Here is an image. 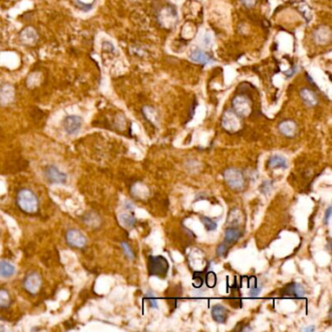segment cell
I'll return each mask as SVG.
<instances>
[{"label":"cell","instance_id":"obj_16","mask_svg":"<svg viewBox=\"0 0 332 332\" xmlns=\"http://www.w3.org/2000/svg\"><path fill=\"white\" fill-rule=\"evenodd\" d=\"M190 60L196 64H200L204 66L209 65L213 62V59L211 58V56H209L207 53H205L201 49L193 50L190 54Z\"/></svg>","mask_w":332,"mask_h":332},{"label":"cell","instance_id":"obj_19","mask_svg":"<svg viewBox=\"0 0 332 332\" xmlns=\"http://www.w3.org/2000/svg\"><path fill=\"white\" fill-rule=\"evenodd\" d=\"M212 316H213V318H214V320L216 323L223 324L227 320L228 313H227V310L224 306H222L220 304H216L212 309Z\"/></svg>","mask_w":332,"mask_h":332},{"label":"cell","instance_id":"obj_11","mask_svg":"<svg viewBox=\"0 0 332 332\" xmlns=\"http://www.w3.org/2000/svg\"><path fill=\"white\" fill-rule=\"evenodd\" d=\"M63 125L65 132L70 136H73L78 134L82 129L83 119L78 115H69L64 120Z\"/></svg>","mask_w":332,"mask_h":332},{"label":"cell","instance_id":"obj_17","mask_svg":"<svg viewBox=\"0 0 332 332\" xmlns=\"http://www.w3.org/2000/svg\"><path fill=\"white\" fill-rule=\"evenodd\" d=\"M300 97L303 100L304 104L308 107H314L318 104V96L315 92H313L311 89L304 88L300 91Z\"/></svg>","mask_w":332,"mask_h":332},{"label":"cell","instance_id":"obj_22","mask_svg":"<svg viewBox=\"0 0 332 332\" xmlns=\"http://www.w3.org/2000/svg\"><path fill=\"white\" fill-rule=\"evenodd\" d=\"M119 220L121 224L127 228H133L136 225V218L131 214H121L119 215Z\"/></svg>","mask_w":332,"mask_h":332},{"label":"cell","instance_id":"obj_20","mask_svg":"<svg viewBox=\"0 0 332 332\" xmlns=\"http://www.w3.org/2000/svg\"><path fill=\"white\" fill-rule=\"evenodd\" d=\"M268 166L271 168H286L287 160L284 156L281 155H273L270 157L268 161Z\"/></svg>","mask_w":332,"mask_h":332},{"label":"cell","instance_id":"obj_15","mask_svg":"<svg viewBox=\"0 0 332 332\" xmlns=\"http://www.w3.org/2000/svg\"><path fill=\"white\" fill-rule=\"evenodd\" d=\"M284 296H290V297H296L301 298L305 295L306 291L303 285H299L297 283H292L290 285L285 286V289L282 291Z\"/></svg>","mask_w":332,"mask_h":332},{"label":"cell","instance_id":"obj_21","mask_svg":"<svg viewBox=\"0 0 332 332\" xmlns=\"http://www.w3.org/2000/svg\"><path fill=\"white\" fill-rule=\"evenodd\" d=\"M241 236L242 233L240 229H238L236 227H230L225 231V243L229 245L235 244Z\"/></svg>","mask_w":332,"mask_h":332},{"label":"cell","instance_id":"obj_14","mask_svg":"<svg viewBox=\"0 0 332 332\" xmlns=\"http://www.w3.org/2000/svg\"><path fill=\"white\" fill-rule=\"evenodd\" d=\"M279 132L286 138H293L297 132V125L292 120H284L278 126Z\"/></svg>","mask_w":332,"mask_h":332},{"label":"cell","instance_id":"obj_1","mask_svg":"<svg viewBox=\"0 0 332 332\" xmlns=\"http://www.w3.org/2000/svg\"><path fill=\"white\" fill-rule=\"evenodd\" d=\"M17 204L24 213L34 214L38 210L39 201L33 191L24 188L17 194Z\"/></svg>","mask_w":332,"mask_h":332},{"label":"cell","instance_id":"obj_28","mask_svg":"<svg viewBox=\"0 0 332 332\" xmlns=\"http://www.w3.org/2000/svg\"><path fill=\"white\" fill-rule=\"evenodd\" d=\"M145 297H146V299L149 301V304H150V307H151V308H158V301H157V299L154 297V295H153L152 292L148 291V292L146 293Z\"/></svg>","mask_w":332,"mask_h":332},{"label":"cell","instance_id":"obj_25","mask_svg":"<svg viewBox=\"0 0 332 332\" xmlns=\"http://www.w3.org/2000/svg\"><path fill=\"white\" fill-rule=\"evenodd\" d=\"M144 117L149 120L151 123H156L158 120V115L156 110L151 106H144L143 109Z\"/></svg>","mask_w":332,"mask_h":332},{"label":"cell","instance_id":"obj_26","mask_svg":"<svg viewBox=\"0 0 332 332\" xmlns=\"http://www.w3.org/2000/svg\"><path fill=\"white\" fill-rule=\"evenodd\" d=\"M202 223L204 224L205 228L208 230V231H214L216 228H217V224L216 222L214 221L213 219L207 217V216H201L200 217Z\"/></svg>","mask_w":332,"mask_h":332},{"label":"cell","instance_id":"obj_35","mask_svg":"<svg viewBox=\"0 0 332 332\" xmlns=\"http://www.w3.org/2000/svg\"><path fill=\"white\" fill-rule=\"evenodd\" d=\"M315 330H316V328H315V327H307V328H304V329H302L301 331L304 332H315Z\"/></svg>","mask_w":332,"mask_h":332},{"label":"cell","instance_id":"obj_12","mask_svg":"<svg viewBox=\"0 0 332 332\" xmlns=\"http://www.w3.org/2000/svg\"><path fill=\"white\" fill-rule=\"evenodd\" d=\"M16 98V89L9 83L0 85V105L7 106L14 102Z\"/></svg>","mask_w":332,"mask_h":332},{"label":"cell","instance_id":"obj_34","mask_svg":"<svg viewBox=\"0 0 332 332\" xmlns=\"http://www.w3.org/2000/svg\"><path fill=\"white\" fill-rule=\"evenodd\" d=\"M331 216H332V207H329L328 210L326 211V214H325V223L326 224H329Z\"/></svg>","mask_w":332,"mask_h":332},{"label":"cell","instance_id":"obj_18","mask_svg":"<svg viewBox=\"0 0 332 332\" xmlns=\"http://www.w3.org/2000/svg\"><path fill=\"white\" fill-rule=\"evenodd\" d=\"M17 272L16 267L9 261H0V278L9 279L13 277Z\"/></svg>","mask_w":332,"mask_h":332},{"label":"cell","instance_id":"obj_23","mask_svg":"<svg viewBox=\"0 0 332 332\" xmlns=\"http://www.w3.org/2000/svg\"><path fill=\"white\" fill-rule=\"evenodd\" d=\"M11 305V296L6 289H0V309L8 308Z\"/></svg>","mask_w":332,"mask_h":332},{"label":"cell","instance_id":"obj_9","mask_svg":"<svg viewBox=\"0 0 332 332\" xmlns=\"http://www.w3.org/2000/svg\"><path fill=\"white\" fill-rule=\"evenodd\" d=\"M42 285V278L39 273L31 272L29 273L24 281V286L25 290L30 294H36Z\"/></svg>","mask_w":332,"mask_h":332},{"label":"cell","instance_id":"obj_30","mask_svg":"<svg viewBox=\"0 0 332 332\" xmlns=\"http://www.w3.org/2000/svg\"><path fill=\"white\" fill-rule=\"evenodd\" d=\"M272 189V182L269 181V180H266L263 182V184L261 185L260 190L262 193L264 194H267L269 193L270 191Z\"/></svg>","mask_w":332,"mask_h":332},{"label":"cell","instance_id":"obj_2","mask_svg":"<svg viewBox=\"0 0 332 332\" xmlns=\"http://www.w3.org/2000/svg\"><path fill=\"white\" fill-rule=\"evenodd\" d=\"M168 268V263L163 256H150L148 259V272L150 276L166 277Z\"/></svg>","mask_w":332,"mask_h":332},{"label":"cell","instance_id":"obj_6","mask_svg":"<svg viewBox=\"0 0 332 332\" xmlns=\"http://www.w3.org/2000/svg\"><path fill=\"white\" fill-rule=\"evenodd\" d=\"M221 123H222V127L227 132H230V133H235L241 128L240 117L231 109H228L223 113Z\"/></svg>","mask_w":332,"mask_h":332},{"label":"cell","instance_id":"obj_32","mask_svg":"<svg viewBox=\"0 0 332 332\" xmlns=\"http://www.w3.org/2000/svg\"><path fill=\"white\" fill-rule=\"evenodd\" d=\"M261 289H262V285H259V286H257L256 285H253V286L251 287L250 291H249L250 296H251L252 298L257 297V296L259 295V293H260Z\"/></svg>","mask_w":332,"mask_h":332},{"label":"cell","instance_id":"obj_31","mask_svg":"<svg viewBox=\"0 0 332 332\" xmlns=\"http://www.w3.org/2000/svg\"><path fill=\"white\" fill-rule=\"evenodd\" d=\"M227 251H228V249H227V246H226L225 244H221V245H219V246L217 247V249H216V252H217V254H218L219 256H223V255H225V254L227 253Z\"/></svg>","mask_w":332,"mask_h":332},{"label":"cell","instance_id":"obj_8","mask_svg":"<svg viewBox=\"0 0 332 332\" xmlns=\"http://www.w3.org/2000/svg\"><path fill=\"white\" fill-rule=\"evenodd\" d=\"M19 39L24 46L32 47L38 42L39 34L33 26H25L21 30L19 34Z\"/></svg>","mask_w":332,"mask_h":332},{"label":"cell","instance_id":"obj_27","mask_svg":"<svg viewBox=\"0 0 332 332\" xmlns=\"http://www.w3.org/2000/svg\"><path fill=\"white\" fill-rule=\"evenodd\" d=\"M121 247H122V249H123L125 255H126L130 260H133V259L135 258V254H134V251H133L132 248L129 246V244L123 242V243L121 244Z\"/></svg>","mask_w":332,"mask_h":332},{"label":"cell","instance_id":"obj_24","mask_svg":"<svg viewBox=\"0 0 332 332\" xmlns=\"http://www.w3.org/2000/svg\"><path fill=\"white\" fill-rule=\"evenodd\" d=\"M242 221V214L240 213V211L237 209H234L229 215L228 218V222L231 225V227H237L241 224Z\"/></svg>","mask_w":332,"mask_h":332},{"label":"cell","instance_id":"obj_13","mask_svg":"<svg viewBox=\"0 0 332 332\" xmlns=\"http://www.w3.org/2000/svg\"><path fill=\"white\" fill-rule=\"evenodd\" d=\"M315 42L319 45L328 44L332 39V31L328 26H319L313 33Z\"/></svg>","mask_w":332,"mask_h":332},{"label":"cell","instance_id":"obj_33","mask_svg":"<svg viewBox=\"0 0 332 332\" xmlns=\"http://www.w3.org/2000/svg\"><path fill=\"white\" fill-rule=\"evenodd\" d=\"M257 0H241L243 5L247 8H252L256 4Z\"/></svg>","mask_w":332,"mask_h":332},{"label":"cell","instance_id":"obj_3","mask_svg":"<svg viewBox=\"0 0 332 332\" xmlns=\"http://www.w3.org/2000/svg\"><path fill=\"white\" fill-rule=\"evenodd\" d=\"M223 177L228 186L232 189L242 190L245 186L244 174L238 168L235 167L226 168L223 172Z\"/></svg>","mask_w":332,"mask_h":332},{"label":"cell","instance_id":"obj_4","mask_svg":"<svg viewBox=\"0 0 332 332\" xmlns=\"http://www.w3.org/2000/svg\"><path fill=\"white\" fill-rule=\"evenodd\" d=\"M232 107L239 117H247L251 112V102L246 95H236L232 100Z\"/></svg>","mask_w":332,"mask_h":332},{"label":"cell","instance_id":"obj_7","mask_svg":"<svg viewBox=\"0 0 332 332\" xmlns=\"http://www.w3.org/2000/svg\"><path fill=\"white\" fill-rule=\"evenodd\" d=\"M44 175L49 182L53 184H65L68 181V175L58 166H48L44 170Z\"/></svg>","mask_w":332,"mask_h":332},{"label":"cell","instance_id":"obj_5","mask_svg":"<svg viewBox=\"0 0 332 332\" xmlns=\"http://www.w3.org/2000/svg\"><path fill=\"white\" fill-rule=\"evenodd\" d=\"M158 22L165 28H171L177 23V13L172 7H164L158 14Z\"/></svg>","mask_w":332,"mask_h":332},{"label":"cell","instance_id":"obj_10","mask_svg":"<svg viewBox=\"0 0 332 332\" xmlns=\"http://www.w3.org/2000/svg\"><path fill=\"white\" fill-rule=\"evenodd\" d=\"M66 241L71 247L76 249H83L88 243L86 236L77 229L69 230L66 234Z\"/></svg>","mask_w":332,"mask_h":332},{"label":"cell","instance_id":"obj_29","mask_svg":"<svg viewBox=\"0 0 332 332\" xmlns=\"http://www.w3.org/2000/svg\"><path fill=\"white\" fill-rule=\"evenodd\" d=\"M206 283L209 287H214L216 285V276L214 272H209L206 277Z\"/></svg>","mask_w":332,"mask_h":332}]
</instances>
